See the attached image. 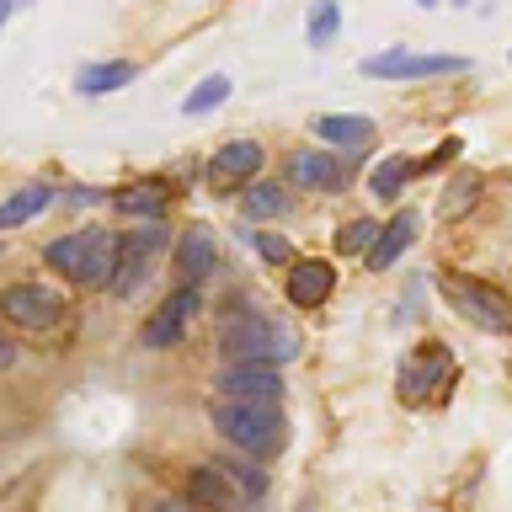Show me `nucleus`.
<instances>
[{"mask_svg": "<svg viewBox=\"0 0 512 512\" xmlns=\"http://www.w3.org/2000/svg\"><path fill=\"white\" fill-rule=\"evenodd\" d=\"M320 144H331V150H368L374 144V118H363V112H320V118L310 123Z\"/></svg>", "mask_w": 512, "mask_h": 512, "instance_id": "nucleus-14", "label": "nucleus"}, {"mask_svg": "<svg viewBox=\"0 0 512 512\" xmlns=\"http://www.w3.org/2000/svg\"><path fill=\"white\" fill-rule=\"evenodd\" d=\"M48 203H54V187H43V182H32V187H22V192H11V198L0 203V230H16V224L38 219Z\"/></svg>", "mask_w": 512, "mask_h": 512, "instance_id": "nucleus-20", "label": "nucleus"}, {"mask_svg": "<svg viewBox=\"0 0 512 512\" xmlns=\"http://www.w3.org/2000/svg\"><path fill=\"white\" fill-rule=\"evenodd\" d=\"M208 422L219 427L224 443H235L240 454L267 459L283 443V411L256 406V400H208Z\"/></svg>", "mask_w": 512, "mask_h": 512, "instance_id": "nucleus-3", "label": "nucleus"}, {"mask_svg": "<svg viewBox=\"0 0 512 512\" xmlns=\"http://www.w3.org/2000/svg\"><path fill=\"white\" fill-rule=\"evenodd\" d=\"M16 363V342H11V336H0V368H11Z\"/></svg>", "mask_w": 512, "mask_h": 512, "instance_id": "nucleus-29", "label": "nucleus"}, {"mask_svg": "<svg viewBox=\"0 0 512 512\" xmlns=\"http://www.w3.org/2000/svg\"><path fill=\"white\" fill-rule=\"evenodd\" d=\"M219 347L230 352V363H256V368H278L299 358V336L283 320L262 315L246 294H235L219 310Z\"/></svg>", "mask_w": 512, "mask_h": 512, "instance_id": "nucleus-1", "label": "nucleus"}, {"mask_svg": "<svg viewBox=\"0 0 512 512\" xmlns=\"http://www.w3.org/2000/svg\"><path fill=\"white\" fill-rule=\"evenodd\" d=\"M288 203H294V198H288L283 182H251L246 198H240V214H246V219H283Z\"/></svg>", "mask_w": 512, "mask_h": 512, "instance_id": "nucleus-21", "label": "nucleus"}, {"mask_svg": "<svg viewBox=\"0 0 512 512\" xmlns=\"http://www.w3.org/2000/svg\"><path fill=\"white\" fill-rule=\"evenodd\" d=\"M187 496L208 512H251V496L240 491L230 464H198V470L187 475Z\"/></svg>", "mask_w": 512, "mask_h": 512, "instance_id": "nucleus-9", "label": "nucleus"}, {"mask_svg": "<svg viewBox=\"0 0 512 512\" xmlns=\"http://www.w3.org/2000/svg\"><path fill=\"white\" fill-rule=\"evenodd\" d=\"M416 230H422V219H416V208H400V214H390V224L379 230V240H374V251L363 256L374 272H384V267H395L400 256L411 251V240H416Z\"/></svg>", "mask_w": 512, "mask_h": 512, "instance_id": "nucleus-16", "label": "nucleus"}, {"mask_svg": "<svg viewBox=\"0 0 512 512\" xmlns=\"http://www.w3.org/2000/svg\"><path fill=\"white\" fill-rule=\"evenodd\" d=\"M288 182L304 187V192H342V187L352 182V171L342 166V155L294 150V155H288Z\"/></svg>", "mask_w": 512, "mask_h": 512, "instance_id": "nucleus-11", "label": "nucleus"}, {"mask_svg": "<svg viewBox=\"0 0 512 512\" xmlns=\"http://www.w3.org/2000/svg\"><path fill=\"white\" fill-rule=\"evenodd\" d=\"M219 267V240L208 224H192V230H182V240H176V272H182V288H198L208 272Z\"/></svg>", "mask_w": 512, "mask_h": 512, "instance_id": "nucleus-13", "label": "nucleus"}, {"mask_svg": "<svg viewBox=\"0 0 512 512\" xmlns=\"http://www.w3.org/2000/svg\"><path fill=\"white\" fill-rule=\"evenodd\" d=\"M166 512H176V507H166Z\"/></svg>", "mask_w": 512, "mask_h": 512, "instance_id": "nucleus-34", "label": "nucleus"}, {"mask_svg": "<svg viewBox=\"0 0 512 512\" xmlns=\"http://www.w3.org/2000/svg\"><path fill=\"white\" fill-rule=\"evenodd\" d=\"M96 198H102L96 187H75V192H70V203H75V208H80V203H96Z\"/></svg>", "mask_w": 512, "mask_h": 512, "instance_id": "nucleus-30", "label": "nucleus"}, {"mask_svg": "<svg viewBox=\"0 0 512 512\" xmlns=\"http://www.w3.org/2000/svg\"><path fill=\"white\" fill-rule=\"evenodd\" d=\"M475 192H480V176H475V171H459L454 182H448V192L438 198V214H443V219H459L464 203H475Z\"/></svg>", "mask_w": 512, "mask_h": 512, "instance_id": "nucleus-26", "label": "nucleus"}, {"mask_svg": "<svg viewBox=\"0 0 512 512\" xmlns=\"http://www.w3.org/2000/svg\"><path fill=\"white\" fill-rule=\"evenodd\" d=\"M230 475L240 480V491H246L251 502H256V496H262V491H267V470H256V464H230Z\"/></svg>", "mask_w": 512, "mask_h": 512, "instance_id": "nucleus-28", "label": "nucleus"}, {"mask_svg": "<svg viewBox=\"0 0 512 512\" xmlns=\"http://www.w3.org/2000/svg\"><path fill=\"white\" fill-rule=\"evenodd\" d=\"M246 240H251V251H256V256H262V262H267V267H294V246H288V240H283V235H267V230H251Z\"/></svg>", "mask_w": 512, "mask_h": 512, "instance_id": "nucleus-27", "label": "nucleus"}, {"mask_svg": "<svg viewBox=\"0 0 512 512\" xmlns=\"http://www.w3.org/2000/svg\"><path fill=\"white\" fill-rule=\"evenodd\" d=\"M166 208H171L166 182H134L118 192V214H128V219H160Z\"/></svg>", "mask_w": 512, "mask_h": 512, "instance_id": "nucleus-19", "label": "nucleus"}, {"mask_svg": "<svg viewBox=\"0 0 512 512\" xmlns=\"http://www.w3.org/2000/svg\"><path fill=\"white\" fill-rule=\"evenodd\" d=\"M438 379H448V352H443V347L411 352V358L400 363V400H406V406H422L427 390H432Z\"/></svg>", "mask_w": 512, "mask_h": 512, "instance_id": "nucleus-15", "label": "nucleus"}, {"mask_svg": "<svg viewBox=\"0 0 512 512\" xmlns=\"http://www.w3.org/2000/svg\"><path fill=\"white\" fill-rule=\"evenodd\" d=\"M262 166H267V150L256 139H230V144L214 150V171L224 176V182H251Z\"/></svg>", "mask_w": 512, "mask_h": 512, "instance_id": "nucleus-17", "label": "nucleus"}, {"mask_svg": "<svg viewBox=\"0 0 512 512\" xmlns=\"http://www.w3.org/2000/svg\"><path fill=\"white\" fill-rule=\"evenodd\" d=\"M336 288V267L326 256H299L294 267H288V304L294 310H320V304L331 299Z\"/></svg>", "mask_w": 512, "mask_h": 512, "instance_id": "nucleus-12", "label": "nucleus"}, {"mask_svg": "<svg viewBox=\"0 0 512 512\" xmlns=\"http://www.w3.org/2000/svg\"><path fill=\"white\" fill-rule=\"evenodd\" d=\"M134 75H139V64H134V59H102V64H80V75H75V91H80V96H112V91H123Z\"/></svg>", "mask_w": 512, "mask_h": 512, "instance_id": "nucleus-18", "label": "nucleus"}, {"mask_svg": "<svg viewBox=\"0 0 512 512\" xmlns=\"http://www.w3.org/2000/svg\"><path fill=\"white\" fill-rule=\"evenodd\" d=\"M358 70L368 80H438V75H464L470 59L459 54H411V48H384V54H368Z\"/></svg>", "mask_w": 512, "mask_h": 512, "instance_id": "nucleus-5", "label": "nucleus"}, {"mask_svg": "<svg viewBox=\"0 0 512 512\" xmlns=\"http://www.w3.org/2000/svg\"><path fill=\"white\" fill-rule=\"evenodd\" d=\"M0 315H6L11 326L48 331V326H59L64 299L54 294V288H43V283H11L6 294H0Z\"/></svg>", "mask_w": 512, "mask_h": 512, "instance_id": "nucleus-6", "label": "nucleus"}, {"mask_svg": "<svg viewBox=\"0 0 512 512\" xmlns=\"http://www.w3.org/2000/svg\"><path fill=\"white\" fill-rule=\"evenodd\" d=\"M438 294L454 304V315H464L475 331L512 336V299L502 294V288H491L480 278H464V272H438Z\"/></svg>", "mask_w": 512, "mask_h": 512, "instance_id": "nucleus-4", "label": "nucleus"}, {"mask_svg": "<svg viewBox=\"0 0 512 512\" xmlns=\"http://www.w3.org/2000/svg\"><path fill=\"white\" fill-rule=\"evenodd\" d=\"M198 299H203L198 288H176V294H171L166 304H160V310H155L150 320H144L139 342L150 347V352H166V347H176V342L187 336V320L198 315Z\"/></svg>", "mask_w": 512, "mask_h": 512, "instance_id": "nucleus-10", "label": "nucleus"}, {"mask_svg": "<svg viewBox=\"0 0 512 512\" xmlns=\"http://www.w3.org/2000/svg\"><path fill=\"white\" fill-rule=\"evenodd\" d=\"M155 251H166V230L150 224V230H134L128 240H118V272H112V299H128L139 294L144 272H150Z\"/></svg>", "mask_w": 512, "mask_h": 512, "instance_id": "nucleus-7", "label": "nucleus"}, {"mask_svg": "<svg viewBox=\"0 0 512 512\" xmlns=\"http://www.w3.org/2000/svg\"><path fill=\"white\" fill-rule=\"evenodd\" d=\"M454 6H470V0H454Z\"/></svg>", "mask_w": 512, "mask_h": 512, "instance_id": "nucleus-33", "label": "nucleus"}, {"mask_svg": "<svg viewBox=\"0 0 512 512\" xmlns=\"http://www.w3.org/2000/svg\"><path fill=\"white\" fill-rule=\"evenodd\" d=\"M416 6H438V0H416Z\"/></svg>", "mask_w": 512, "mask_h": 512, "instance_id": "nucleus-32", "label": "nucleus"}, {"mask_svg": "<svg viewBox=\"0 0 512 512\" xmlns=\"http://www.w3.org/2000/svg\"><path fill=\"white\" fill-rule=\"evenodd\" d=\"M379 230H384L379 219L342 224V230H336V256H368V251H374V240H379Z\"/></svg>", "mask_w": 512, "mask_h": 512, "instance_id": "nucleus-25", "label": "nucleus"}, {"mask_svg": "<svg viewBox=\"0 0 512 512\" xmlns=\"http://www.w3.org/2000/svg\"><path fill=\"white\" fill-rule=\"evenodd\" d=\"M230 91H235L230 75H208V80H198V86L182 96V112H187V118H203V112H214V107L230 102Z\"/></svg>", "mask_w": 512, "mask_h": 512, "instance_id": "nucleus-23", "label": "nucleus"}, {"mask_svg": "<svg viewBox=\"0 0 512 512\" xmlns=\"http://www.w3.org/2000/svg\"><path fill=\"white\" fill-rule=\"evenodd\" d=\"M11 11H16V0H0V27L11 22Z\"/></svg>", "mask_w": 512, "mask_h": 512, "instance_id": "nucleus-31", "label": "nucleus"}, {"mask_svg": "<svg viewBox=\"0 0 512 512\" xmlns=\"http://www.w3.org/2000/svg\"><path fill=\"white\" fill-rule=\"evenodd\" d=\"M219 400H256V406H278L283 400V374L278 368H256V363H230L224 374L214 379Z\"/></svg>", "mask_w": 512, "mask_h": 512, "instance_id": "nucleus-8", "label": "nucleus"}, {"mask_svg": "<svg viewBox=\"0 0 512 512\" xmlns=\"http://www.w3.org/2000/svg\"><path fill=\"white\" fill-rule=\"evenodd\" d=\"M43 262L70 278L80 288H112V272H118V235L107 230H70L59 240H48Z\"/></svg>", "mask_w": 512, "mask_h": 512, "instance_id": "nucleus-2", "label": "nucleus"}, {"mask_svg": "<svg viewBox=\"0 0 512 512\" xmlns=\"http://www.w3.org/2000/svg\"><path fill=\"white\" fill-rule=\"evenodd\" d=\"M336 32H342V0H315V6H310V22H304V38H310V48H331Z\"/></svg>", "mask_w": 512, "mask_h": 512, "instance_id": "nucleus-24", "label": "nucleus"}, {"mask_svg": "<svg viewBox=\"0 0 512 512\" xmlns=\"http://www.w3.org/2000/svg\"><path fill=\"white\" fill-rule=\"evenodd\" d=\"M406 182H416V166H411L406 155H384L379 166H374V176H368L374 198H384V203H395L400 192H406Z\"/></svg>", "mask_w": 512, "mask_h": 512, "instance_id": "nucleus-22", "label": "nucleus"}]
</instances>
